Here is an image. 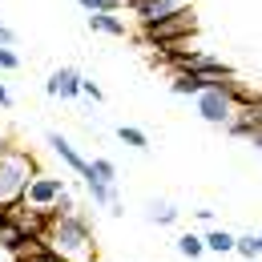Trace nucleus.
I'll use <instances>...</instances> for the list:
<instances>
[{"instance_id": "obj_1", "label": "nucleus", "mask_w": 262, "mask_h": 262, "mask_svg": "<svg viewBox=\"0 0 262 262\" xmlns=\"http://www.w3.org/2000/svg\"><path fill=\"white\" fill-rule=\"evenodd\" d=\"M49 250H57L65 262H97V238H93V222L81 214L69 218H53V226L45 234Z\"/></svg>"}, {"instance_id": "obj_2", "label": "nucleus", "mask_w": 262, "mask_h": 262, "mask_svg": "<svg viewBox=\"0 0 262 262\" xmlns=\"http://www.w3.org/2000/svg\"><path fill=\"white\" fill-rule=\"evenodd\" d=\"M36 173H40V169H36L33 154L4 145V149H0V210L25 202V190H29V182H33Z\"/></svg>"}, {"instance_id": "obj_3", "label": "nucleus", "mask_w": 262, "mask_h": 262, "mask_svg": "<svg viewBox=\"0 0 262 262\" xmlns=\"http://www.w3.org/2000/svg\"><path fill=\"white\" fill-rule=\"evenodd\" d=\"M194 33H198L194 8L178 4L169 16L154 20V25H141V45H149V49H169V45H186Z\"/></svg>"}, {"instance_id": "obj_4", "label": "nucleus", "mask_w": 262, "mask_h": 262, "mask_svg": "<svg viewBox=\"0 0 262 262\" xmlns=\"http://www.w3.org/2000/svg\"><path fill=\"white\" fill-rule=\"evenodd\" d=\"M198 117H202L206 125H222V129L238 117V113H234V101H230V93H226V81L214 85V89H206V93H198Z\"/></svg>"}, {"instance_id": "obj_5", "label": "nucleus", "mask_w": 262, "mask_h": 262, "mask_svg": "<svg viewBox=\"0 0 262 262\" xmlns=\"http://www.w3.org/2000/svg\"><path fill=\"white\" fill-rule=\"evenodd\" d=\"M33 246H45V242H36L12 210H0V250H8L12 258H20V254H29Z\"/></svg>"}, {"instance_id": "obj_6", "label": "nucleus", "mask_w": 262, "mask_h": 262, "mask_svg": "<svg viewBox=\"0 0 262 262\" xmlns=\"http://www.w3.org/2000/svg\"><path fill=\"white\" fill-rule=\"evenodd\" d=\"M65 194V182L57 178V173H36L33 182H29V190H25V206H33V210H53V202Z\"/></svg>"}, {"instance_id": "obj_7", "label": "nucleus", "mask_w": 262, "mask_h": 262, "mask_svg": "<svg viewBox=\"0 0 262 262\" xmlns=\"http://www.w3.org/2000/svg\"><path fill=\"white\" fill-rule=\"evenodd\" d=\"M81 81H85V77H81L77 69H57V73L45 81V93H49V97H65V101L81 97Z\"/></svg>"}, {"instance_id": "obj_8", "label": "nucleus", "mask_w": 262, "mask_h": 262, "mask_svg": "<svg viewBox=\"0 0 262 262\" xmlns=\"http://www.w3.org/2000/svg\"><path fill=\"white\" fill-rule=\"evenodd\" d=\"M214 85H222V81L218 77H202V73H173V81H169V89L178 97H198V93H206Z\"/></svg>"}, {"instance_id": "obj_9", "label": "nucleus", "mask_w": 262, "mask_h": 262, "mask_svg": "<svg viewBox=\"0 0 262 262\" xmlns=\"http://www.w3.org/2000/svg\"><path fill=\"white\" fill-rule=\"evenodd\" d=\"M45 141H49V145H53V149H57V158H61V162L69 165V169H77V173H81V178H85V173H89V162H85V158H81V154H77V149H73V141H65V137H61V133H57V129L49 133V137H45Z\"/></svg>"}, {"instance_id": "obj_10", "label": "nucleus", "mask_w": 262, "mask_h": 262, "mask_svg": "<svg viewBox=\"0 0 262 262\" xmlns=\"http://www.w3.org/2000/svg\"><path fill=\"white\" fill-rule=\"evenodd\" d=\"M202 246H206V254H230V250H234V234L222 230V226H214V230L202 234Z\"/></svg>"}, {"instance_id": "obj_11", "label": "nucleus", "mask_w": 262, "mask_h": 262, "mask_svg": "<svg viewBox=\"0 0 262 262\" xmlns=\"http://www.w3.org/2000/svg\"><path fill=\"white\" fill-rule=\"evenodd\" d=\"M85 182H101V186H113V182H117V165L109 162V158H93V162H89V173H85Z\"/></svg>"}, {"instance_id": "obj_12", "label": "nucleus", "mask_w": 262, "mask_h": 262, "mask_svg": "<svg viewBox=\"0 0 262 262\" xmlns=\"http://www.w3.org/2000/svg\"><path fill=\"white\" fill-rule=\"evenodd\" d=\"M89 29L93 33H105V36H129V29H125V20L121 16H89Z\"/></svg>"}, {"instance_id": "obj_13", "label": "nucleus", "mask_w": 262, "mask_h": 262, "mask_svg": "<svg viewBox=\"0 0 262 262\" xmlns=\"http://www.w3.org/2000/svg\"><path fill=\"white\" fill-rule=\"evenodd\" d=\"M149 222H158V226H173V222H178V206L165 202V198L149 202Z\"/></svg>"}, {"instance_id": "obj_14", "label": "nucleus", "mask_w": 262, "mask_h": 262, "mask_svg": "<svg viewBox=\"0 0 262 262\" xmlns=\"http://www.w3.org/2000/svg\"><path fill=\"white\" fill-rule=\"evenodd\" d=\"M89 16H117L121 12V0H77Z\"/></svg>"}, {"instance_id": "obj_15", "label": "nucleus", "mask_w": 262, "mask_h": 262, "mask_svg": "<svg viewBox=\"0 0 262 262\" xmlns=\"http://www.w3.org/2000/svg\"><path fill=\"white\" fill-rule=\"evenodd\" d=\"M117 141L129 145V149H145V145H149L145 129H137V125H117Z\"/></svg>"}, {"instance_id": "obj_16", "label": "nucleus", "mask_w": 262, "mask_h": 262, "mask_svg": "<svg viewBox=\"0 0 262 262\" xmlns=\"http://www.w3.org/2000/svg\"><path fill=\"white\" fill-rule=\"evenodd\" d=\"M178 254H182V258H202V254H206L202 234H182V238H178Z\"/></svg>"}, {"instance_id": "obj_17", "label": "nucleus", "mask_w": 262, "mask_h": 262, "mask_svg": "<svg viewBox=\"0 0 262 262\" xmlns=\"http://www.w3.org/2000/svg\"><path fill=\"white\" fill-rule=\"evenodd\" d=\"M12 262H65V258L57 250H49V242H45V246H33L29 254H20V258H12Z\"/></svg>"}, {"instance_id": "obj_18", "label": "nucleus", "mask_w": 262, "mask_h": 262, "mask_svg": "<svg viewBox=\"0 0 262 262\" xmlns=\"http://www.w3.org/2000/svg\"><path fill=\"white\" fill-rule=\"evenodd\" d=\"M234 250H238L242 258H258V242H254V234H234Z\"/></svg>"}, {"instance_id": "obj_19", "label": "nucleus", "mask_w": 262, "mask_h": 262, "mask_svg": "<svg viewBox=\"0 0 262 262\" xmlns=\"http://www.w3.org/2000/svg\"><path fill=\"white\" fill-rule=\"evenodd\" d=\"M49 214H53V218H69V214H77V202H73V194L65 190V194L53 202V210H49Z\"/></svg>"}, {"instance_id": "obj_20", "label": "nucleus", "mask_w": 262, "mask_h": 262, "mask_svg": "<svg viewBox=\"0 0 262 262\" xmlns=\"http://www.w3.org/2000/svg\"><path fill=\"white\" fill-rule=\"evenodd\" d=\"M0 69H20V57H16V49H0Z\"/></svg>"}, {"instance_id": "obj_21", "label": "nucleus", "mask_w": 262, "mask_h": 262, "mask_svg": "<svg viewBox=\"0 0 262 262\" xmlns=\"http://www.w3.org/2000/svg\"><path fill=\"white\" fill-rule=\"evenodd\" d=\"M81 93H85L89 101H101V97H105V93H101V85H97V81H89V77L81 81Z\"/></svg>"}, {"instance_id": "obj_22", "label": "nucleus", "mask_w": 262, "mask_h": 262, "mask_svg": "<svg viewBox=\"0 0 262 262\" xmlns=\"http://www.w3.org/2000/svg\"><path fill=\"white\" fill-rule=\"evenodd\" d=\"M12 45H16V33L8 25H0V49H12Z\"/></svg>"}, {"instance_id": "obj_23", "label": "nucleus", "mask_w": 262, "mask_h": 262, "mask_svg": "<svg viewBox=\"0 0 262 262\" xmlns=\"http://www.w3.org/2000/svg\"><path fill=\"white\" fill-rule=\"evenodd\" d=\"M242 117H246V121H250V125H254V129H262V105H254V109H246V113H242Z\"/></svg>"}, {"instance_id": "obj_24", "label": "nucleus", "mask_w": 262, "mask_h": 262, "mask_svg": "<svg viewBox=\"0 0 262 262\" xmlns=\"http://www.w3.org/2000/svg\"><path fill=\"white\" fill-rule=\"evenodd\" d=\"M8 105H12V93H8L4 85H0V109H8Z\"/></svg>"}, {"instance_id": "obj_25", "label": "nucleus", "mask_w": 262, "mask_h": 262, "mask_svg": "<svg viewBox=\"0 0 262 262\" xmlns=\"http://www.w3.org/2000/svg\"><path fill=\"white\" fill-rule=\"evenodd\" d=\"M250 141H254V145L262 149V129H254V137H250Z\"/></svg>"}, {"instance_id": "obj_26", "label": "nucleus", "mask_w": 262, "mask_h": 262, "mask_svg": "<svg viewBox=\"0 0 262 262\" xmlns=\"http://www.w3.org/2000/svg\"><path fill=\"white\" fill-rule=\"evenodd\" d=\"M254 242H258V258H262V234H254Z\"/></svg>"}, {"instance_id": "obj_27", "label": "nucleus", "mask_w": 262, "mask_h": 262, "mask_svg": "<svg viewBox=\"0 0 262 262\" xmlns=\"http://www.w3.org/2000/svg\"><path fill=\"white\" fill-rule=\"evenodd\" d=\"M4 145H8V141H4V129H0V149H4Z\"/></svg>"}]
</instances>
